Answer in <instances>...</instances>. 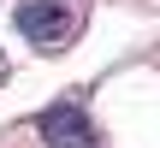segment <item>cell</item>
Returning a JSON list of instances; mask_svg holds the SVG:
<instances>
[{
	"instance_id": "obj_2",
	"label": "cell",
	"mask_w": 160,
	"mask_h": 148,
	"mask_svg": "<svg viewBox=\"0 0 160 148\" xmlns=\"http://www.w3.org/2000/svg\"><path fill=\"white\" fill-rule=\"evenodd\" d=\"M18 30L30 42H53V36H65V6L59 0H24L18 6Z\"/></svg>"
},
{
	"instance_id": "obj_1",
	"label": "cell",
	"mask_w": 160,
	"mask_h": 148,
	"mask_svg": "<svg viewBox=\"0 0 160 148\" xmlns=\"http://www.w3.org/2000/svg\"><path fill=\"white\" fill-rule=\"evenodd\" d=\"M36 131H42L53 148H101L95 125H89V113H83L77 101H53V107L36 119Z\"/></svg>"
}]
</instances>
